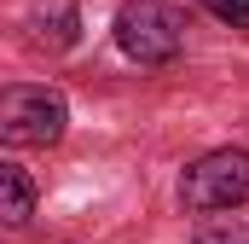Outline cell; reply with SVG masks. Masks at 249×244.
I'll list each match as a JSON object with an SVG mask.
<instances>
[{
  "instance_id": "6da1fadb",
  "label": "cell",
  "mask_w": 249,
  "mask_h": 244,
  "mask_svg": "<svg viewBox=\"0 0 249 244\" xmlns=\"http://www.w3.org/2000/svg\"><path fill=\"white\" fill-rule=\"evenodd\" d=\"M110 35H116V53L127 64L162 70V64L180 59V47H186V18L168 0H122L116 18H110Z\"/></svg>"
},
{
  "instance_id": "7a4b0ae2",
  "label": "cell",
  "mask_w": 249,
  "mask_h": 244,
  "mask_svg": "<svg viewBox=\"0 0 249 244\" xmlns=\"http://www.w3.org/2000/svg\"><path fill=\"white\" fill-rule=\"evenodd\" d=\"M70 128V99L47 81H12L0 93V145L6 151H47Z\"/></svg>"
},
{
  "instance_id": "3957f363",
  "label": "cell",
  "mask_w": 249,
  "mask_h": 244,
  "mask_svg": "<svg viewBox=\"0 0 249 244\" xmlns=\"http://www.w3.org/2000/svg\"><path fill=\"white\" fill-rule=\"evenodd\" d=\"M249 203V151L244 145H220L186 163L180 175V209L186 215H232Z\"/></svg>"
},
{
  "instance_id": "277c9868",
  "label": "cell",
  "mask_w": 249,
  "mask_h": 244,
  "mask_svg": "<svg viewBox=\"0 0 249 244\" xmlns=\"http://www.w3.org/2000/svg\"><path fill=\"white\" fill-rule=\"evenodd\" d=\"M23 29H29V41L41 53H70L81 41V6L75 0H29Z\"/></svg>"
},
{
  "instance_id": "5b68a950",
  "label": "cell",
  "mask_w": 249,
  "mask_h": 244,
  "mask_svg": "<svg viewBox=\"0 0 249 244\" xmlns=\"http://www.w3.org/2000/svg\"><path fill=\"white\" fill-rule=\"evenodd\" d=\"M29 215H35V181H29V169L0 163V221L6 227H23Z\"/></svg>"
},
{
  "instance_id": "8992f818",
  "label": "cell",
  "mask_w": 249,
  "mask_h": 244,
  "mask_svg": "<svg viewBox=\"0 0 249 244\" xmlns=\"http://www.w3.org/2000/svg\"><path fill=\"white\" fill-rule=\"evenodd\" d=\"M197 6L226 29H249V0H197Z\"/></svg>"
},
{
  "instance_id": "52a82bcc",
  "label": "cell",
  "mask_w": 249,
  "mask_h": 244,
  "mask_svg": "<svg viewBox=\"0 0 249 244\" xmlns=\"http://www.w3.org/2000/svg\"><path fill=\"white\" fill-rule=\"evenodd\" d=\"M191 244H249L244 227H232V221H209V227H197Z\"/></svg>"
}]
</instances>
